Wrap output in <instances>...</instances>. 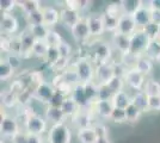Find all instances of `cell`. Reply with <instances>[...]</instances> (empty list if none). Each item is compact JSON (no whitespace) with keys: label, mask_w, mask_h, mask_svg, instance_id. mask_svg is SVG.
<instances>
[{"label":"cell","mask_w":160,"mask_h":143,"mask_svg":"<svg viewBox=\"0 0 160 143\" xmlns=\"http://www.w3.org/2000/svg\"><path fill=\"white\" fill-rule=\"evenodd\" d=\"M74 69L77 70L81 83H87L96 80V66L93 60L87 57H80L75 62Z\"/></svg>","instance_id":"6da1fadb"},{"label":"cell","mask_w":160,"mask_h":143,"mask_svg":"<svg viewBox=\"0 0 160 143\" xmlns=\"http://www.w3.org/2000/svg\"><path fill=\"white\" fill-rule=\"evenodd\" d=\"M47 119L42 115H29L24 123V128L29 135H36V136H42L49 131L48 129Z\"/></svg>","instance_id":"7a4b0ae2"},{"label":"cell","mask_w":160,"mask_h":143,"mask_svg":"<svg viewBox=\"0 0 160 143\" xmlns=\"http://www.w3.org/2000/svg\"><path fill=\"white\" fill-rule=\"evenodd\" d=\"M47 138L50 143H71L72 131L66 123L52 125L47 134Z\"/></svg>","instance_id":"3957f363"},{"label":"cell","mask_w":160,"mask_h":143,"mask_svg":"<svg viewBox=\"0 0 160 143\" xmlns=\"http://www.w3.org/2000/svg\"><path fill=\"white\" fill-rule=\"evenodd\" d=\"M151 43V40L147 37L142 29H139L135 34L130 37V55L135 57L143 56L147 48Z\"/></svg>","instance_id":"277c9868"},{"label":"cell","mask_w":160,"mask_h":143,"mask_svg":"<svg viewBox=\"0 0 160 143\" xmlns=\"http://www.w3.org/2000/svg\"><path fill=\"white\" fill-rule=\"evenodd\" d=\"M123 79H124L127 86H129L135 92H138V91H143V87L146 85L148 78H146L143 74H141L136 68L130 67V68H128L127 73L124 74Z\"/></svg>","instance_id":"5b68a950"},{"label":"cell","mask_w":160,"mask_h":143,"mask_svg":"<svg viewBox=\"0 0 160 143\" xmlns=\"http://www.w3.org/2000/svg\"><path fill=\"white\" fill-rule=\"evenodd\" d=\"M1 32L4 36H14L19 30V21L13 13H1L0 21Z\"/></svg>","instance_id":"8992f818"},{"label":"cell","mask_w":160,"mask_h":143,"mask_svg":"<svg viewBox=\"0 0 160 143\" xmlns=\"http://www.w3.org/2000/svg\"><path fill=\"white\" fill-rule=\"evenodd\" d=\"M55 92H56V88L54 87L53 83L43 80L36 85V87L33 89V97H36L42 102L49 104Z\"/></svg>","instance_id":"52a82bcc"},{"label":"cell","mask_w":160,"mask_h":143,"mask_svg":"<svg viewBox=\"0 0 160 143\" xmlns=\"http://www.w3.org/2000/svg\"><path fill=\"white\" fill-rule=\"evenodd\" d=\"M80 13L81 12L77 11V10L63 6L62 8H60V23L68 30H71L84 18L80 16Z\"/></svg>","instance_id":"ba28073f"},{"label":"cell","mask_w":160,"mask_h":143,"mask_svg":"<svg viewBox=\"0 0 160 143\" xmlns=\"http://www.w3.org/2000/svg\"><path fill=\"white\" fill-rule=\"evenodd\" d=\"M0 130L4 138H12V137L20 131L19 123L16 117L12 116H2L0 122Z\"/></svg>","instance_id":"9c48e42d"},{"label":"cell","mask_w":160,"mask_h":143,"mask_svg":"<svg viewBox=\"0 0 160 143\" xmlns=\"http://www.w3.org/2000/svg\"><path fill=\"white\" fill-rule=\"evenodd\" d=\"M111 56H112V49L109 43L98 41L94 44L93 59L94 61L97 62V64L111 62Z\"/></svg>","instance_id":"30bf717a"},{"label":"cell","mask_w":160,"mask_h":143,"mask_svg":"<svg viewBox=\"0 0 160 143\" xmlns=\"http://www.w3.org/2000/svg\"><path fill=\"white\" fill-rule=\"evenodd\" d=\"M113 76H115V70L112 62L96 64V80H97L96 82L98 85H107Z\"/></svg>","instance_id":"8fae6325"},{"label":"cell","mask_w":160,"mask_h":143,"mask_svg":"<svg viewBox=\"0 0 160 143\" xmlns=\"http://www.w3.org/2000/svg\"><path fill=\"white\" fill-rule=\"evenodd\" d=\"M87 23H88V27L92 37H100L105 32V25H104V21H103V16L102 13L98 12H93V13L88 14L86 17Z\"/></svg>","instance_id":"7c38bea8"},{"label":"cell","mask_w":160,"mask_h":143,"mask_svg":"<svg viewBox=\"0 0 160 143\" xmlns=\"http://www.w3.org/2000/svg\"><path fill=\"white\" fill-rule=\"evenodd\" d=\"M138 30H139V27L134 21L133 16H128V14H122L121 16L120 19H118V27H117L118 34L132 37Z\"/></svg>","instance_id":"4fadbf2b"},{"label":"cell","mask_w":160,"mask_h":143,"mask_svg":"<svg viewBox=\"0 0 160 143\" xmlns=\"http://www.w3.org/2000/svg\"><path fill=\"white\" fill-rule=\"evenodd\" d=\"M69 31H71V35H72V37L74 38V41H77V42H85L92 37L86 18H82V19H81L75 26L72 27Z\"/></svg>","instance_id":"5bb4252c"},{"label":"cell","mask_w":160,"mask_h":143,"mask_svg":"<svg viewBox=\"0 0 160 143\" xmlns=\"http://www.w3.org/2000/svg\"><path fill=\"white\" fill-rule=\"evenodd\" d=\"M111 44L121 55H130V37L116 32L111 36Z\"/></svg>","instance_id":"9a60e30c"},{"label":"cell","mask_w":160,"mask_h":143,"mask_svg":"<svg viewBox=\"0 0 160 143\" xmlns=\"http://www.w3.org/2000/svg\"><path fill=\"white\" fill-rule=\"evenodd\" d=\"M42 12H43L44 24L48 27L54 29V27L60 23V10L59 8H56L53 5L42 6Z\"/></svg>","instance_id":"2e32d148"},{"label":"cell","mask_w":160,"mask_h":143,"mask_svg":"<svg viewBox=\"0 0 160 143\" xmlns=\"http://www.w3.org/2000/svg\"><path fill=\"white\" fill-rule=\"evenodd\" d=\"M94 111L97 116L102 119H111V116L113 113L115 106L112 104V100H97L93 104Z\"/></svg>","instance_id":"e0dca14e"},{"label":"cell","mask_w":160,"mask_h":143,"mask_svg":"<svg viewBox=\"0 0 160 143\" xmlns=\"http://www.w3.org/2000/svg\"><path fill=\"white\" fill-rule=\"evenodd\" d=\"M77 140L79 143H98L99 136L94 126H85V128H79L77 132Z\"/></svg>","instance_id":"ac0fdd59"},{"label":"cell","mask_w":160,"mask_h":143,"mask_svg":"<svg viewBox=\"0 0 160 143\" xmlns=\"http://www.w3.org/2000/svg\"><path fill=\"white\" fill-rule=\"evenodd\" d=\"M145 4L146 5L143 7H141L140 10L133 16L134 21H135V23H136V25H138L139 29H143L146 25H148L152 21V18H151V8L148 7V1L145 2Z\"/></svg>","instance_id":"d6986e66"},{"label":"cell","mask_w":160,"mask_h":143,"mask_svg":"<svg viewBox=\"0 0 160 143\" xmlns=\"http://www.w3.org/2000/svg\"><path fill=\"white\" fill-rule=\"evenodd\" d=\"M134 68H136L141 74H143L146 78H148L149 75L152 74V72L154 69V61L143 55V56H140V57L136 59Z\"/></svg>","instance_id":"ffe728a7"},{"label":"cell","mask_w":160,"mask_h":143,"mask_svg":"<svg viewBox=\"0 0 160 143\" xmlns=\"http://www.w3.org/2000/svg\"><path fill=\"white\" fill-rule=\"evenodd\" d=\"M44 118L47 119L48 123H50L52 125H55V124L65 123L66 116L63 115V112L61 111L60 107H54V106L48 105L47 110L44 112Z\"/></svg>","instance_id":"44dd1931"},{"label":"cell","mask_w":160,"mask_h":143,"mask_svg":"<svg viewBox=\"0 0 160 143\" xmlns=\"http://www.w3.org/2000/svg\"><path fill=\"white\" fill-rule=\"evenodd\" d=\"M71 98L79 105L80 109H85L88 105H91V104L88 102V100H87L86 94H85V89H84V85H82V83H78L77 86H74L73 91H72V94H71Z\"/></svg>","instance_id":"7402d4cb"},{"label":"cell","mask_w":160,"mask_h":143,"mask_svg":"<svg viewBox=\"0 0 160 143\" xmlns=\"http://www.w3.org/2000/svg\"><path fill=\"white\" fill-rule=\"evenodd\" d=\"M111 100H112L115 109L126 110L133 102V98H132V95L129 94L127 91H121L118 93L113 94Z\"/></svg>","instance_id":"603a6c76"},{"label":"cell","mask_w":160,"mask_h":143,"mask_svg":"<svg viewBox=\"0 0 160 143\" xmlns=\"http://www.w3.org/2000/svg\"><path fill=\"white\" fill-rule=\"evenodd\" d=\"M120 2L123 14H128V16H134L141 7L145 6V1H141V0H122Z\"/></svg>","instance_id":"cb8c5ba5"},{"label":"cell","mask_w":160,"mask_h":143,"mask_svg":"<svg viewBox=\"0 0 160 143\" xmlns=\"http://www.w3.org/2000/svg\"><path fill=\"white\" fill-rule=\"evenodd\" d=\"M50 27H48L46 24H40V25H30L28 26V31L35 37L36 41H46L48 35L50 32Z\"/></svg>","instance_id":"d4e9b609"},{"label":"cell","mask_w":160,"mask_h":143,"mask_svg":"<svg viewBox=\"0 0 160 143\" xmlns=\"http://www.w3.org/2000/svg\"><path fill=\"white\" fill-rule=\"evenodd\" d=\"M35 37L30 34L29 31H25L20 35V43H22V53H20V56L25 54H30L31 55V50H32V47L35 44Z\"/></svg>","instance_id":"484cf974"},{"label":"cell","mask_w":160,"mask_h":143,"mask_svg":"<svg viewBox=\"0 0 160 143\" xmlns=\"http://www.w3.org/2000/svg\"><path fill=\"white\" fill-rule=\"evenodd\" d=\"M60 109L63 112V115L66 116V118L67 117H73L75 115H78L79 113V110H81L79 107V105L74 102L71 97H67L66 99H65V102L61 105Z\"/></svg>","instance_id":"4316f807"},{"label":"cell","mask_w":160,"mask_h":143,"mask_svg":"<svg viewBox=\"0 0 160 143\" xmlns=\"http://www.w3.org/2000/svg\"><path fill=\"white\" fill-rule=\"evenodd\" d=\"M84 85V89H85V94L88 102L91 105H93L94 102L98 100V92H99V85L96 81L87 82V83H82Z\"/></svg>","instance_id":"83f0119b"},{"label":"cell","mask_w":160,"mask_h":143,"mask_svg":"<svg viewBox=\"0 0 160 143\" xmlns=\"http://www.w3.org/2000/svg\"><path fill=\"white\" fill-rule=\"evenodd\" d=\"M103 16V21H104V25H105V32L109 34H116L117 32V27H118V17H115L112 14L105 13V12H102Z\"/></svg>","instance_id":"f1b7e54d"},{"label":"cell","mask_w":160,"mask_h":143,"mask_svg":"<svg viewBox=\"0 0 160 143\" xmlns=\"http://www.w3.org/2000/svg\"><path fill=\"white\" fill-rule=\"evenodd\" d=\"M132 98H133V104L136 107H139L142 112L149 111V109H148V95H147L143 91H138V92H135V93L132 95Z\"/></svg>","instance_id":"f546056e"},{"label":"cell","mask_w":160,"mask_h":143,"mask_svg":"<svg viewBox=\"0 0 160 143\" xmlns=\"http://www.w3.org/2000/svg\"><path fill=\"white\" fill-rule=\"evenodd\" d=\"M18 4H19V7L22 8L23 13L25 16L42 8V5H41L42 2L37 1V0H23V1H18Z\"/></svg>","instance_id":"4dcf8cb0"},{"label":"cell","mask_w":160,"mask_h":143,"mask_svg":"<svg viewBox=\"0 0 160 143\" xmlns=\"http://www.w3.org/2000/svg\"><path fill=\"white\" fill-rule=\"evenodd\" d=\"M49 50V45L46 41H36L31 50V55L37 59H46Z\"/></svg>","instance_id":"1f68e13d"},{"label":"cell","mask_w":160,"mask_h":143,"mask_svg":"<svg viewBox=\"0 0 160 143\" xmlns=\"http://www.w3.org/2000/svg\"><path fill=\"white\" fill-rule=\"evenodd\" d=\"M19 95L17 93H14L13 91H5L2 94H1V100H2V105L6 109H11V107H14L16 104L19 102Z\"/></svg>","instance_id":"d6a6232c"},{"label":"cell","mask_w":160,"mask_h":143,"mask_svg":"<svg viewBox=\"0 0 160 143\" xmlns=\"http://www.w3.org/2000/svg\"><path fill=\"white\" fill-rule=\"evenodd\" d=\"M143 92L148 97L160 95V82L155 79H147L146 85L143 87Z\"/></svg>","instance_id":"836d02e7"},{"label":"cell","mask_w":160,"mask_h":143,"mask_svg":"<svg viewBox=\"0 0 160 143\" xmlns=\"http://www.w3.org/2000/svg\"><path fill=\"white\" fill-rule=\"evenodd\" d=\"M143 32L147 35V37L151 40V41H155V40H159L160 38V25L159 24H155L153 21H151L148 25L142 29Z\"/></svg>","instance_id":"e575fe53"},{"label":"cell","mask_w":160,"mask_h":143,"mask_svg":"<svg viewBox=\"0 0 160 143\" xmlns=\"http://www.w3.org/2000/svg\"><path fill=\"white\" fill-rule=\"evenodd\" d=\"M107 86L109 87V89L112 92L113 94H116V93H118L121 91H124L126 81L121 76H113L112 79L107 83Z\"/></svg>","instance_id":"d590c367"},{"label":"cell","mask_w":160,"mask_h":143,"mask_svg":"<svg viewBox=\"0 0 160 143\" xmlns=\"http://www.w3.org/2000/svg\"><path fill=\"white\" fill-rule=\"evenodd\" d=\"M61 75H62L63 81L67 82V83L71 85V86H73V87L77 86L78 83H81L79 80V76H78V73H77V70L74 68H68Z\"/></svg>","instance_id":"8d00e7d4"},{"label":"cell","mask_w":160,"mask_h":143,"mask_svg":"<svg viewBox=\"0 0 160 143\" xmlns=\"http://www.w3.org/2000/svg\"><path fill=\"white\" fill-rule=\"evenodd\" d=\"M14 72L16 70L5 60H1V63H0V80L1 81H8L14 75Z\"/></svg>","instance_id":"74e56055"},{"label":"cell","mask_w":160,"mask_h":143,"mask_svg":"<svg viewBox=\"0 0 160 143\" xmlns=\"http://www.w3.org/2000/svg\"><path fill=\"white\" fill-rule=\"evenodd\" d=\"M25 21H27L28 26L30 25H40V24H44V18H43V12L42 8L37 10L32 13L25 16Z\"/></svg>","instance_id":"f35d334b"},{"label":"cell","mask_w":160,"mask_h":143,"mask_svg":"<svg viewBox=\"0 0 160 143\" xmlns=\"http://www.w3.org/2000/svg\"><path fill=\"white\" fill-rule=\"evenodd\" d=\"M160 55V40H155V41H151L149 45L147 48L145 56L149 57L151 60L155 61L157 57Z\"/></svg>","instance_id":"ab89813d"},{"label":"cell","mask_w":160,"mask_h":143,"mask_svg":"<svg viewBox=\"0 0 160 143\" xmlns=\"http://www.w3.org/2000/svg\"><path fill=\"white\" fill-rule=\"evenodd\" d=\"M60 59H61V54H60V51H59V48L49 47L47 56H46V59H44L48 64H49L50 67H53V66H55L58 62L60 61Z\"/></svg>","instance_id":"60d3db41"},{"label":"cell","mask_w":160,"mask_h":143,"mask_svg":"<svg viewBox=\"0 0 160 143\" xmlns=\"http://www.w3.org/2000/svg\"><path fill=\"white\" fill-rule=\"evenodd\" d=\"M126 115H127V121L129 123H136L140 119L142 111L139 107H136L133 102L126 109Z\"/></svg>","instance_id":"b9f144b4"},{"label":"cell","mask_w":160,"mask_h":143,"mask_svg":"<svg viewBox=\"0 0 160 143\" xmlns=\"http://www.w3.org/2000/svg\"><path fill=\"white\" fill-rule=\"evenodd\" d=\"M5 61L14 69V70H18L22 67V63H23V59L19 54H14V53H8L6 55V57L4 59Z\"/></svg>","instance_id":"7bdbcfd3"},{"label":"cell","mask_w":160,"mask_h":143,"mask_svg":"<svg viewBox=\"0 0 160 143\" xmlns=\"http://www.w3.org/2000/svg\"><path fill=\"white\" fill-rule=\"evenodd\" d=\"M62 41H63L62 36H61L56 30H54V29L50 30V32H49V35H48L47 40H46V42L48 43L49 47H59L61 43H62Z\"/></svg>","instance_id":"ee69618b"},{"label":"cell","mask_w":160,"mask_h":143,"mask_svg":"<svg viewBox=\"0 0 160 143\" xmlns=\"http://www.w3.org/2000/svg\"><path fill=\"white\" fill-rule=\"evenodd\" d=\"M17 7H19V4L16 0H1L0 1L1 13H13V11Z\"/></svg>","instance_id":"f6af8a7d"},{"label":"cell","mask_w":160,"mask_h":143,"mask_svg":"<svg viewBox=\"0 0 160 143\" xmlns=\"http://www.w3.org/2000/svg\"><path fill=\"white\" fill-rule=\"evenodd\" d=\"M59 51H60L61 54V57H63V59H71V56L73 55V47L68 43L67 41H62V43H61L60 45H59Z\"/></svg>","instance_id":"bcb514c9"},{"label":"cell","mask_w":160,"mask_h":143,"mask_svg":"<svg viewBox=\"0 0 160 143\" xmlns=\"http://www.w3.org/2000/svg\"><path fill=\"white\" fill-rule=\"evenodd\" d=\"M113 123L116 124H122V123L128 122L127 121V115H126V110H121V109H115L113 110V113L111 116V119Z\"/></svg>","instance_id":"7dc6e473"},{"label":"cell","mask_w":160,"mask_h":143,"mask_svg":"<svg viewBox=\"0 0 160 143\" xmlns=\"http://www.w3.org/2000/svg\"><path fill=\"white\" fill-rule=\"evenodd\" d=\"M113 93L109 89L107 85H99V92H98V100H111Z\"/></svg>","instance_id":"c3c4849f"},{"label":"cell","mask_w":160,"mask_h":143,"mask_svg":"<svg viewBox=\"0 0 160 143\" xmlns=\"http://www.w3.org/2000/svg\"><path fill=\"white\" fill-rule=\"evenodd\" d=\"M66 98L67 97H65V95L62 94V93H60L59 91H56L55 94L53 95V98H52V100L49 102L48 105H49V106H54V107H61V105L63 104Z\"/></svg>","instance_id":"681fc988"},{"label":"cell","mask_w":160,"mask_h":143,"mask_svg":"<svg viewBox=\"0 0 160 143\" xmlns=\"http://www.w3.org/2000/svg\"><path fill=\"white\" fill-rule=\"evenodd\" d=\"M148 109L149 111H160V95L148 97Z\"/></svg>","instance_id":"f907efd6"},{"label":"cell","mask_w":160,"mask_h":143,"mask_svg":"<svg viewBox=\"0 0 160 143\" xmlns=\"http://www.w3.org/2000/svg\"><path fill=\"white\" fill-rule=\"evenodd\" d=\"M29 134L27 131H19L11 138V143H28Z\"/></svg>","instance_id":"816d5d0a"},{"label":"cell","mask_w":160,"mask_h":143,"mask_svg":"<svg viewBox=\"0 0 160 143\" xmlns=\"http://www.w3.org/2000/svg\"><path fill=\"white\" fill-rule=\"evenodd\" d=\"M94 129L97 131V134H98V136L99 137H109L108 135V128L104 125V124H96L94 125Z\"/></svg>","instance_id":"f5cc1de1"},{"label":"cell","mask_w":160,"mask_h":143,"mask_svg":"<svg viewBox=\"0 0 160 143\" xmlns=\"http://www.w3.org/2000/svg\"><path fill=\"white\" fill-rule=\"evenodd\" d=\"M151 18H152V21H153V23L160 25V11L151 10Z\"/></svg>","instance_id":"db71d44e"},{"label":"cell","mask_w":160,"mask_h":143,"mask_svg":"<svg viewBox=\"0 0 160 143\" xmlns=\"http://www.w3.org/2000/svg\"><path fill=\"white\" fill-rule=\"evenodd\" d=\"M148 7L151 10L160 11V0H151V1H148Z\"/></svg>","instance_id":"11a10c76"},{"label":"cell","mask_w":160,"mask_h":143,"mask_svg":"<svg viewBox=\"0 0 160 143\" xmlns=\"http://www.w3.org/2000/svg\"><path fill=\"white\" fill-rule=\"evenodd\" d=\"M43 137L42 136H36V135H29V140L28 143H42Z\"/></svg>","instance_id":"9f6ffc18"},{"label":"cell","mask_w":160,"mask_h":143,"mask_svg":"<svg viewBox=\"0 0 160 143\" xmlns=\"http://www.w3.org/2000/svg\"><path fill=\"white\" fill-rule=\"evenodd\" d=\"M98 143H111V141H110L109 137H99Z\"/></svg>","instance_id":"6f0895ef"},{"label":"cell","mask_w":160,"mask_h":143,"mask_svg":"<svg viewBox=\"0 0 160 143\" xmlns=\"http://www.w3.org/2000/svg\"><path fill=\"white\" fill-rule=\"evenodd\" d=\"M42 143H50V142H49V140H48V138H44V137H43V141H42Z\"/></svg>","instance_id":"680465c9"},{"label":"cell","mask_w":160,"mask_h":143,"mask_svg":"<svg viewBox=\"0 0 160 143\" xmlns=\"http://www.w3.org/2000/svg\"><path fill=\"white\" fill-rule=\"evenodd\" d=\"M155 62H157L158 64H160V55L158 56V57H157V60H155Z\"/></svg>","instance_id":"91938a15"}]
</instances>
